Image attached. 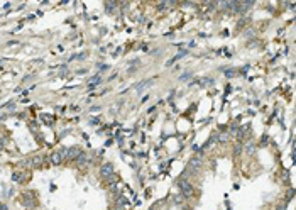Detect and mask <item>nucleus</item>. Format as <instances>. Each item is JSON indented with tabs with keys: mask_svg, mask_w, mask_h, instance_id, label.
<instances>
[{
	"mask_svg": "<svg viewBox=\"0 0 296 210\" xmlns=\"http://www.w3.org/2000/svg\"><path fill=\"white\" fill-rule=\"evenodd\" d=\"M217 139L222 141V142H225V141L228 139V134H220V136H217Z\"/></svg>",
	"mask_w": 296,
	"mask_h": 210,
	"instance_id": "11",
	"label": "nucleus"
},
{
	"mask_svg": "<svg viewBox=\"0 0 296 210\" xmlns=\"http://www.w3.org/2000/svg\"><path fill=\"white\" fill-rule=\"evenodd\" d=\"M149 85H152V80H144L142 83H139V85L135 87V90L137 92H140V90H144L145 87H149Z\"/></svg>",
	"mask_w": 296,
	"mask_h": 210,
	"instance_id": "9",
	"label": "nucleus"
},
{
	"mask_svg": "<svg viewBox=\"0 0 296 210\" xmlns=\"http://www.w3.org/2000/svg\"><path fill=\"white\" fill-rule=\"evenodd\" d=\"M129 205V202H127V198L125 197H119L117 198V210H122V208H125Z\"/></svg>",
	"mask_w": 296,
	"mask_h": 210,
	"instance_id": "7",
	"label": "nucleus"
},
{
	"mask_svg": "<svg viewBox=\"0 0 296 210\" xmlns=\"http://www.w3.org/2000/svg\"><path fill=\"white\" fill-rule=\"evenodd\" d=\"M29 163H31V168H41V165H43V158L34 156V158L29 159Z\"/></svg>",
	"mask_w": 296,
	"mask_h": 210,
	"instance_id": "6",
	"label": "nucleus"
},
{
	"mask_svg": "<svg viewBox=\"0 0 296 210\" xmlns=\"http://www.w3.org/2000/svg\"><path fill=\"white\" fill-rule=\"evenodd\" d=\"M178 186L181 188V193H183V197H191L195 193V188H193V185H191L188 180H180V181H178Z\"/></svg>",
	"mask_w": 296,
	"mask_h": 210,
	"instance_id": "1",
	"label": "nucleus"
},
{
	"mask_svg": "<svg viewBox=\"0 0 296 210\" xmlns=\"http://www.w3.org/2000/svg\"><path fill=\"white\" fill-rule=\"evenodd\" d=\"M200 166H202V159H200V158H193V159L190 161L188 171H190V173H195V171L200 170Z\"/></svg>",
	"mask_w": 296,
	"mask_h": 210,
	"instance_id": "5",
	"label": "nucleus"
},
{
	"mask_svg": "<svg viewBox=\"0 0 296 210\" xmlns=\"http://www.w3.org/2000/svg\"><path fill=\"white\" fill-rule=\"evenodd\" d=\"M245 151H247L249 154H252V153H254V144H247V148H245Z\"/></svg>",
	"mask_w": 296,
	"mask_h": 210,
	"instance_id": "13",
	"label": "nucleus"
},
{
	"mask_svg": "<svg viewBox=\"0 0 296 210\" xmlns=\"http://www.w3.org/2000/svg\"><path fill=\"white\" fill-rule=\"evenodd\" d=\"M100 175H102L103 178H108L110 175H114V165H112V163L102 165V168H100Z\"/></svg>",
	"mask_w": 296,
	"mask_h": 210,
	"instance_id": "3",
	"label": "nucleus"
},
{
	"mask_svg": "<svg viewBox=\"0 0 296 210\" xmlns=\"http://www.w3.org/2000/svg\"><path fill=\"white\" fill-rule=\"evenodd\" d=\"M100 80H102V76H100V75H97V76H93L90 80V88H93V87H97L98 83H100Z\"/></svg>",
	"mask_w": 296,
	"mask_h": 210,
	"instance_id": "10",
	"label": "nucleus"
},
{
	"mask_svg": "<svg viewBox=\"0 0 296 210\" xmlns=\"http://www.w3.org/2000/svg\"><path fill=\"white\" fill-rule=\"evenodd\" d=\"M174 203H181V197H174Z\"/></svg>",
	"mask_w": 296,
	"mask_h": 210,
	"instance_id": "14",
	"label": "nucleus"
},
{
	"mask_svg": "<svg viewBox=\"0 0 296 210\" xmlns=\"http://www.w3.org/2000/svg\"><path fill=\"white\" fill-rule=\"evenodd\" d=\"M12 180H14V181H22V178H20V173H14V175H12Z\"/></svg>",
	"mask_w": 296,
	"mask_h": 210,
	"instance_id": "12",
	"label": "nucleus"
},
{
	"mask_svg": "<svg viewBox=\"0 0 296 210\" xmlns=\"http://www.w3.org/2000/svg\"><path fill=\"white\" fill-rule=\"evenodd\" d=\"M74 161H76V165H78V166H85L86 163H88V158H86V154H85V153H81L80 156L74 159Z\"/></svg>",
	"mask_w": 296,
	"mask_h": 210,
	"instance_id": "8",
	"label": "nucleus"
},
{
	"mask_svg": "<svg viewBox=\"0 0 296 210\" xmlns=\"http://www.w3.org/2000/svg\"><path fill=\"white\" fill-rule=\"evenodd\" d=\"M51 165H54V166H58V165H61V163L64 161V158H63V153L61 151H54V153L51 154Z\"/></svg>",
	"mask_w": 296,
	"mask_h": 210,
	"instance_id": "4",
	"label": "nucleus"
},
{
	"mask_svg": "<svg viewBox=\"0 0 296 210\" xmlns=\"http://www.w3.org/2000/svg\"><path fill=\"white\" fill-rule=\"evenodd\" d=\"M63 153V158L64 159H68V161H74L80 154L83 153L81 148H78V146H74V148H69V149H64V151H61Z\"/></svg>",
	"mask_w": 296,
	"mask_h": 210,
	"instance_id": "2",
	"label": "nucleus"
}]
</instances>
